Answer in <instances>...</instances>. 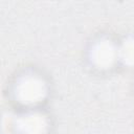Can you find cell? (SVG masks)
<instances>
[{"instance_id":"6da1fadb","label":"cell","mask_w":134,"mask_h":134,"mask_svg":"<svg viewBox=\"0 0 134 134\" xmlns=\"http://www.w3.org/2000/svg\"><path fill=\"white\" fill-rule=\"evenodd\" d=\"M46 85L37 75L23 76L15 88V96L19 103L31 105L41 102L46 95Z\"/></svg>"},{"instance_id":"7a4b0ae2","label":"cell","mask_w":134,"mask_h":134,"mask_svg":"<svg viewBox=\"0 0 134 134\" xmlns=\"http://www.w3.org/2000/svg\"><path fill=\"white\" fill-rule=\"evenodd\" d=\"M117 52L113 44L108 40L97 42L91 50V61L97 68H109L116 59Z\"/></svg>"},{"instance_id":"3957f363","label":"cell","mask_w":134,"mask_h":134,"mask_svg":"<svg viewBox=\"0 0 134 134\" xmlns=\"http://www.w3.org/2000/svg\"><path fill=\"white\" fill-rule=\"evenodd\" d=\"M20 134H45L47 131V119L40 113H28L20 116L16 124Z\"/></svg>"},{"instance_id":"277c9868","label":"cell","mask_w":134,"mask_h":134,"mask_svg":"<svg viewBox=\"0 0 134 134\" xmlns=\"http://www.w3.org/2000/svg\"><path fill=\"white\" fill-rule=\"evenodd\" d=\"M120 58L125 64L134 65V40L129 39L124 42L120 48Z\"/></svg>"}]
</instances>
